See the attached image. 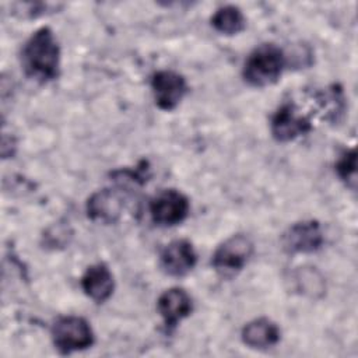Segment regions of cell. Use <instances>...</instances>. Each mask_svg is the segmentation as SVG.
<instances>
[{
    "label": "cell",
    "mask_w": 358,
    "mask_h": 358,
    "mask_svg": "<svg viewBox=\"0 0 358 358\" xmlns=\"http://www.w3.org/2000/svg\"><path fill=\"white\" fill-rule=\"evenodd\" d=\"M22 67L31 78L48 83L59 76L60 48L53 31L48 27L36 29L25 42L21 53Z\"/></svg>",
    "instance_id": "cell-1"
},
{
    "label": "cell",
    "mask_w": 358,
    "mask_h": 358,
    "mask_svg": "<svg viewBox=\"0 0 358 358\" xmlns=\"http://www.w3.org/2000/svg\"><path fill=\"white\" fill-rule=\"evenodd\" d=\"M287 63L282 49L274 43H263L253 49L243 64V78L252 87H267L274 84Z\"/></svg>",
    "instance_id": "cell-2"
},
{
    "label": "cell",
    "mask_w": 358,
    "mask_h": 358,
    "mask_svg": "<svg viewBox=\"0 0 358 358\" xmlns=\"http://www.w3.org/2000/svg\"><path fill=\"white\" fill-rule=\"evenodd\" d=\"M52 338L60 354L81 351L94 344L90 323L80 316H62L52 326Z\"/></svg>",
    "instance_id": "cell-3"
},
{
    "label": "cell",
    "mask_w": 358,
    "mask_h": 358,
    "mask_svg": "<svg viewBox=\"0 0 358 358\" xmlns=\"http://www.w3.org/2000/svg\"><path fill=\"white\" fill-rule=\"evenodd\" d=\"M253 242L243 234H236L224 241L214 252L211 264L222 274H232L245 267L253 255Z\"/></svg>",
    "instance_id": "cell-4"
},
{
    "label": "cell",
    "mask_w": 358,
    "mask_h": 358,
    "mask_svg": "<svg viewBox=\"0 0 358 358\" xmlns=\"http://www.w3.org/2000/svg\"><path fill=\"white\" fill-rule=\"evenodd\" d=\"M189 208V199L175 189L162 190L150 203L151 218L161 227H172L182 222L187 217Z\"/></svg>",
    "instance_id": "cell-5"
},
{
    "label": "cell",
    "mask_w": 358,
    "mask_h": 358,
    "mask_svg": "<svg viewBox=\"0 0 358 358\" xmlns=\"http://www.w3.org/2000/svg\"><path fill=\"white\" fill-rule=\"evenodd\" d=\"M155 103L162 110L175 109L187 92L185 77L173 70H159L151 77Z\"/></svg>",
    "instance_id": "cell-6"
},
{
    "label": "cell",
    "mask_w": 358,
    "mask_h": 358,
    "mask_svg": "<svg viewBox=\"0 0 358 358\" xmlns=\"http://www.w3.org/2000/svg\"><path fill=\"white\" fill-rule=\"evenodd\" d=\"M312 129L308 116L302 115L294 103L281 105L273 115L270 130L280 143H287L309 133Z\"/></svg>",
    "instance_id": "cell-7"
},
{
    "label": "cell",
    "mask_w": 358,
    "mask_h": 358,
    "mask_svg": "<svg viewBox=\"0 0 358 358\" xmlns=\"http://www.w3.org/2000/svg\"><path fill=\"white\" fill-rule=\"evenodd\" d=\"M324 236L317 221H301L291 225L281 238V243L288 253H313L322 248Z\"/></svg>",
    "instance_id": "cell-8"
},
{
    "label": "cell",
    "mask_w": 358,
    "mask_h": 358,
    "mask_svg": "<svg viewBox=\"0 0 358 358\" xmlns=\"http://www.w3.org/2000/svg\"><path fill=\"white\" fill-rule=\"evenodd\" d=\"M197 255L193 245L186 239H175L169 242L159 255L162 270L172 277H183L193 270Z\"/></svg>",
    "instance_id": "cell-9"
},
{
    "label": "cell",
    "mask_w": 358,
    "mask_h": 358,
    "mask_svg": "<svg viewBox=\"0 0 358 358\" xmlns=\"http://www.w3.org/2000/svg\"><path fill=\"white\" fill-rule=\"evenodd\" d=\"M123 197L115 189H102L92 193L87 200V215L102 224L116 222L123 211Z\"/></svg>",
    "instance_id": "cell-10"
},
{
    "label": "cell",
    "mask_w": 358,
    "mask_h": 358,
    "mask_svg": "<svg viewBox=\"0 0 358 358\" xmlns=\"http://www.w3.org/2000/svg\"><path fill=\"white\" fill-rule=\"evenodd\" d=\"M157 309L166 329H173L182 319L190 315L193 303L190 295L185 289L175 287L164 291L159 295Z\"/></svg>",
    "instance_id": "cell-11"
},
{
    "label": "cell",
    "mask_w": 358,
    "mask_h": 358,
    "mask_svg": "<svg viewBox=\"0 0 358 358\" xmlns=\"http://www.w3.org/2000/svg\"><path fill=\"white\" fill-rule=\"evenodd\" d=\"M81 287L87 296L101 303L109 299L113 292V275L106 264L96 263L90 266L81 277Z\"/></svg>",
    "instance_id": "cell-12"
},
{
    "label": "cell",
    "mask_w": 358,
    "mask_h": 358,
    "mask_svg": "<svg viewBox=\"0 0 358 358\" xmlns=\"http://www.w3.org/2000/svg\"><path fill=\"white\" fill-rule=\"evenodd\" d=\"M242 341L250 348H270L280 341V329L270 319L259 317L242 329Z\"/></svg>",
    "instance_id": "cell-13"
},
{
    "label": "cell",
    "mask_w": 358,
    "mask_h": 358,
    "mask_svg": "<svg viewBox=\"0 0 358 358\" xmlns=\"http://www.w3.org/2000/svg\"><path fill=\"white\" fill-rule=\"evenodd\" d=\"M211 25L224 35H236L245 29L246 20L239 7L228 4L220 7L211 17Z\"/></svg>",
    "instance_id": "cell-14"
},
{
    "label": "cell",
    "mask_w": 358,
    "mask_h": 358,
    "mask_svg": "<svg viewBox=\"0 0 358 358\" xmlns=\"http://www.w3.org/2000/svg\"><path fill=\"white\" fill-rule=\"evenodd\" d=\"M294 280L296 282V288L306 295L316 296V294H323V291H324L323 278L313 268L299 267L295 271Z\"/></svg>",
    "instance_id": "cell-15"
},
{
    "label": "cell",
    "mask_w": 358,
    "mask_h": 358,
    "mask_svg": "<svg viewBox=\"0 0 358 358\" xmlns=\"http://www.w3.org/2000/svg\"><path fill=\"white\" fill-rule=\"evenodd\" d=\"M336 172L338 178L352 190L357 183V152L355 148L344 151L336 164Z\"/></svg>",
    "instance_id": "cell-16"
}]
</instances>
